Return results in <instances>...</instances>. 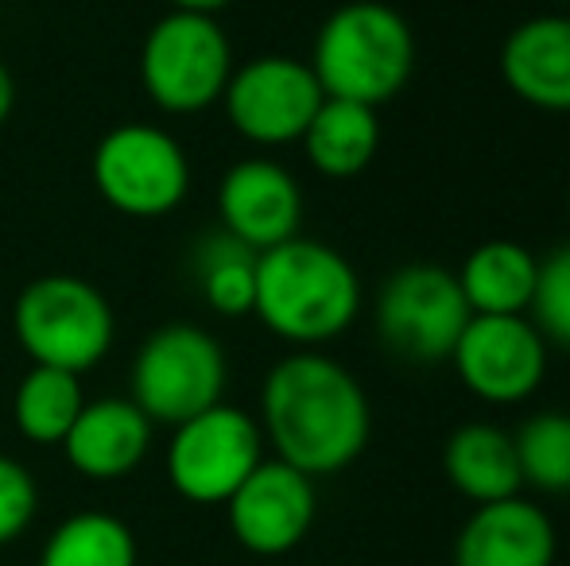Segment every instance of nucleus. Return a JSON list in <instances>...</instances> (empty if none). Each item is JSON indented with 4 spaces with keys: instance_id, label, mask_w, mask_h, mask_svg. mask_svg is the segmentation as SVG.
I'll return each instance as SVG.
<instances>
[{
    "instance_id": "f257e3e1",
    "label": "nucleus",
    "mask_w": 570,
    "mask_h": 566,
    "mask_svg": "<svg viewBox=\"0 0 570 566\" xmlns=\"http://www.w3.org/2000/svg\"><path fill=\"white\" fill-rule=\"evenodd\" d=\"M256 424L279 461L318 481L361 458L373 430V408L361 380L342 361L295 349L264 377Z\"/></svg>"
},
{
    "instance_id": "f03ea898",
    "label": "nucleus",
    "mask_w": 570,
    "mask_h": 566,
    "mask_svg": "<svg viewBox=\"0 0 570 566\" xmlns=\"http://www.w3.org/2000/svg\"><path fill=\"white\" fill-rule=\"evenodd\" d=\"M253 315L292 346H323L361 315V276L338 249L307 237L256 252Z\"/></svg>"
},
{
    "instance_id": "7ed1b4c3",
    "label": "nucleus",
    "mask_w": 570,
    "mask_h": 566,
    "mask_svg": "<svg viewBox=\"0 0 570 566\" xmlns=\"http://www.w3.org/2000/svg\"><path fill=\"white\" fill-rule=\"evenodd\" d=\"M311 70L326 98L381 109L415 70V36L381 0H350L323 20L311 47Z\"/></svg>"
},
{
    "instance_id": "20e7f679",
    "label": "nucleus",
    "mask_w": 570,
    "mask_h": 566,
    "mask_svg": "<svg viewBox=\"0 0 570 566\" xmlns=\"http://www.w3.org/2000/svg\"><path fill=\"white\" fill-rule=\"evenodd\" d=\"M12 330L31 365H51L82 377L106 361L117 338L109 299L82 276H39L12 307Z\"/></svg>"
},
{
    "instance_id": "39448f33",
    "label": "nucleus",
    "mask_w": 570,
    "mask_h": 566,
    "mask_svg": "<svg viewBox=\"0 0 570 566\" xmlns=\"http://www.w3.org/2000/svg\"><path fill=\"white\" fill-rule=\"evenodd\" d=\"M233 47L218 16L171 8L140 43V86L159 113L190 117L218 106L233 75Z\"/></svg>"
},
{
    "instance_id": "423d86ee",
    "label": "nucleus",
    "mask_w": 570,
    "mask_h": 566,
    "mask_svg": "<svg viewBox=\"0 0 570 566\" xmlns=\"http://www.w3.org/2000/svg\"><path fill=\"white\" fill-rule=\"evenodd\" d=\"M229 365L218 338L195 322H167L144 338L132 361L128 400L151 424L179 427L226 396Z\"/></svg>"
},
{
    "instance_id": "0eeeda50",
    "label": "nucleus",
    "mask_w": 570,
    "mask_h": 566,
    "mask_svg": "<svg viewBox=\"0 0 570 566\" xmlns=\"http://www.w3.org/2000/svg\"><path fill=\"white\" fill-rule=\"evenodd\" d=\"M98 195L125 218H164L190 190V159L159 125H117L90 159Z\"/></svg>"
},
{
    "instance_id": "6e6552de",
    "label": "nucleus",
    "mask_w": 570,
    "mask_h": 566,
    "mask_svg": "<svg viewBox=\"0 0 570 566\" xmlns=\"http://www.w3.org/2000/svg\"><path fill=\"white\" fill-rule=\"evenodd\" d=\"M264 461V430L233 404L190 416L167 443V481L190 505H226L237 485Z\"/></svg>"
},
{
    "instance_id": "1a4fd4ad",
    "label": "nucleus",
    "mask_w": 570,
    "mask_h": 566,
    "mask_svg": "<svg viewBox=\"0 0 570 566\" xmlns=\"http://www.w3.org/2000/svg\"><path fill=\"white\" fill-rule=\"evenodd\" d=\"M470 322L458 276L439 265H407L376 291V334L404 361H446Z\"/></svg>"
},
{
    "instance_id": "9d476101",
    "label": "nucleus",
    "mask_w": 570,
    "mask_h": 566,
    "mask_svg": "<svg viewBox=\"0 0 570 566\" xmlns=\"http://www.w3.org/2000/svg\"><path fill=\"white\" fill-rule=\"evenodd\" d=\"M323 98L311 62L292 54H261L233 67L222 106L240 140L256 148H284L303 140Z\"/></svg>"
},
{
    "instance_id": "9b49d317",
    "label": "nucleus",
    "mask_w": 570,
    "mask_h": 566,
    "mask_svg": "<svg viewBox=\"0 0 570 566\" xmlns=\"http://www.w3.org/2000/svg\"><path fill=\"white\" fill-rule=\"evenodd\" d=\"M451 361L478 400L524 404L548 377V341L528 315H470Z\"/></svg>"
},
{
    "instance_id": "f8f14e48",
    "label": "nucleus",
    "mask_w": 570,
    "mask_h": 566,
    "mask_svg": "<svg viewBox=\"0 0 570 566\" xmlns=\"http://www.w3.org/2000/svg\"><path fill=\"white\" fill-rule=\"evenodd\" d=\"M226 516L233 539L245 552L279 559L295 552L315 528V477L279 458H264L226 500Z\"/></svg>"
},
{
    "instance_id": "ddd939ff",
    "label": "nucleus",
    "mask_w": 570,
    "mask_h": 566,
    "mask_svg": "<svg viewBox=\"0 0 570 566\" xmlns=\"http://www.w3.org/2000/svg\"><path fill=\"white\" fill-rule=\"evenodd\" d=\"M218 218L229 237L264 252L299 237L303 190L287 167L272 159H240L218 182Z\"/></svg>"
},
{
    "instance_id": "4468645a",
    "label": "nucleus",
    "mask_w": 570,
    "mask_h": 566,
    "mask_svg": "<svg viewBox=\"0 0 570 566\" xmlns=\"http://www.w3.org/2000/svg\"><path fill=\"white\" fill-rule=\"evenodd\" d=\"M556 524L535 500L504 497L473 505L454 539V566H556Z\"/></svg>"
},
{
    "instance_id": "2eb2a0df",
    "label": "nucleus",
    "mask_w": 570,
    "mask_h": 566,
    "mask_svg": "<svg viewBox=\"0 0 570 566\" xmlns=\"http://www.w3.org/2000/svg\"><path fill=\"white\" fill-rule=\"evenodd\" d=\"M151 427L156 424L128 396H101L82 404L59 446L86 481H120L148 458Z\"/></svg>"
},
{
    "instance_id": "dca6fc26",
    "label": "nucleus",
    "mask_w": 570,
    "mask_h": 566,
    "mask_svg": "<svg viewBox=\"0 0 570 566\" xmlns=\"http://www.w3.org/2000/svg\"><path fill=\"white\" fill-rule=\"evenodd\" d=\"M497 67L524 106L570 113V16L548 12L517 23L504 36Z\"/></svg>"
},
{
    "instance_id": "f3484780",
    "label": "nucleus",
    "mask_w": 570,
    "mask_h": 566,
    "mask_svg": "<svg viewBox=\"0 0 570 566\" xmlns=\"http://www.w3.org/2000/svg\"><path fill=\"white\" fill-rule=\"evenodd\" d=\"M446 481L473 505L517 497L524 489L512 435L497 424H465L443 446Z\"/></svg>"
},
{
    "instance_id": "a211bd4d",
    "label": "nucleus",
    "mask_w": 570,
    "mask_h": 566,
    "mask_svg": "<svg viewBox=\"0 0 570 566\" xmlns=\"http://www.w3.org/2000/svg\"><path fill=\"white\" fill-rule=\"evenodd\" d=\"M454 276L470 315H528L540 257L520 241H481Z\"/></svg>"
},
{
    "instance_id": "6ab92c4d",
    "label": "nucleus",
    "mask_w": 570,
    "mask_h": 566,
    "mask_svg": "<svg viewBox=\"0 0 570 566\" xmlns=\"http://www.w3.org/2000/svg\"><path fill=\"white\" fill-rule=\"evenodd\" d=\"M299 143L318 175H326V179H353V175H361L376 159L381 117H376V109L357 106V101L323 98V106L311 117Z\"/></svg>"
},
{
    "instance_id": "aec40b11",
    "label": "nucleus",
    "mask_w": 570,
    "mask_h": 566,
    "mask_svg": "<svg viewBox=\"0 0 570 566\" xmlns=\"http://www.w3.org/2000/svg\"><path fill=\"white\" fill-rule=\"evenodd\" d=\"M86 404L78 373L51 369V365H31L12 396V419L28 443L59 446L67 430L75 427L78 411Z\"/></svg>"
},
{
    "instance_id": "412c9836",
    "label": "nucleus",
    "mask_w": 570,
    "mask_h": 566,
    "mask_svg": "<svg viewBox=\"0 0 570 566\" xmlns=\"http://www.w3.org/2000/svg\"><path fill=\"white\" fill-rule=\"evenodd\" d=\"M39 566H136V536L109 513H75L47 536Z\"/></svg>"
},
{
    "instance_id": "4be33fe9",
    "label": "nucleus",
    "mask_w": 570,
    "mask_h": 566,
    "mask_svg": "<svg viewBox=\"0 0 570 566\" xmlns=\"http://www.w3.org/2000/svg\"><path fill=\"white\" fill-rule=\"evenodd\" d=\"M198 291L206 307L222 318H245L253 315L256 299V252L229 237L226 229L206 237L195 252Z\"/></svg>"
},
{
    "instance_id": "5701e85b",
    "label": "nucleus",
    "mask_w": 570,
    "mask_h": 566,
    "mask_svg": "<svg viewBox=\"0 0 570 566\" xmlns=\"http://www.w3.org/2000/svg\"><path fill=\"white\" fill-rule=\"evenodd\" d=\"M524 485L540 493H570V416L535 411L512 435Z\"/></svg>"
},
{
    "instance_id": "b1692460",
    "label": "nucleus",
    "mask_w": 570,
    "mask_h": 566,
    "mask_svg": "<svg viewBox=\"0 0 570 566\" xmlns=\"http://www.w3.org/2000/svg\"><path fill=\"white\" fill-rule=\"evenodd\" d=\"M528 318L548 346L570 349V245H559L556 252H548V260H540Z\"/></svg>"
},
{
    "instance_id": "393cba45",
    "label": "nucleus",
    "mask_w": 570,
    "mask_h": 566,
    "mask_svg": "<svg viewBox=\"0 0 570 566\" xmlns=\"http://www.w3.org/2000/svg\"><path fill=\"white\" fill-rule=\"evenodd\" d=\"M39 513V485L23 461L0 454V547L16 544Z\"/></svg>"
},
{
    "instance_id": "a878e982",
    "label": "nucleus",
    "mask_w": 570,
    "mask_h": 566,
    "mask_svg": "<svg viewBox=\"0 0 570 566\" xmlns=\"http://www.w3.org/2000/svg\"><path fill=\"white\" fill-rule=\"evenodd\" d=\"M16 109V78L12 70L4 67V59H0V129H4V121L12 117Z\"/></svg>"
},
{
    "instance_id": "bb28decb",
    "label": "nucleus",
    "mask_w": 570,
    "mask_h": 566,
    "mask_svg": "<svg viewBox=\"0 0 570 566\" xmlns=\"http://www.w3.org/2000/svg\"><path fill=\"white\" fill-rule=\"evenodd\" d=\"M171 8H179V12H206V16H218L222 8H229L233 0H167Z\"/></svg>"
},
{
    "instance_id": "cd10ccee",
    "label": "nucleus",
    "mask_w": 570,
    "mask_h": 566,
    "mask_svg": "<svg viewBox=\"0 0 570 566\" xmlns=\"http://www.w3.org/2000/svg\"><path fill=\"white\" fill-rule=\"evenodd\" d=\"M567 221H570V182H567Z\"/></svg>"
},
{
    "instance_id": "c85d7f7f",
    "label": "nucleus",
    "mask_w": 570,
    "mask_h": 566,
    "mask_svg": "<svg viewBox=\"0 0 570 566\" xmlns=\"http://www.w3.org/2000/svg\"><path fill=\"white\" fill-rule=\"evenodd\" d=\"M551 4H570V0H551Z\"/></svg>"
}]
</instances>
